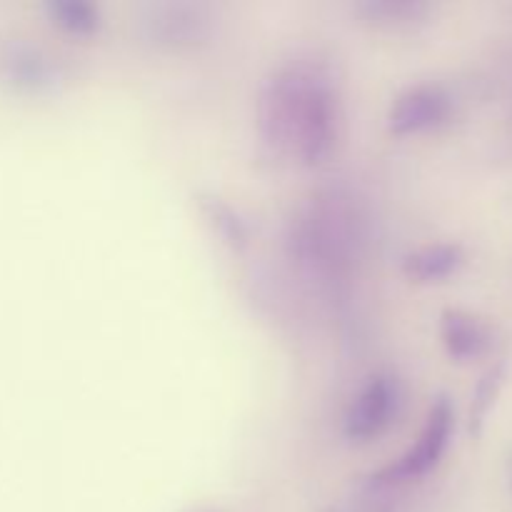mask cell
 <instances>
[{
	"label": "cell",
	"instance_id": "8",
	"mask_svg": "<svg viewBox=\"0 0 512 512\" xmlns=\"http://www.w3.org/2000/svg\"><path fill=\"white\" fill-rule=\"evenodd\" d=\"M3 65L5 78H8L15 88L23 90V93H50V90L58 88L60 80H63L58 63L40 48H33V45H13V48L5 53Z\"/></svg>",
	"mask_w": 512,
	"mask_h": 512
},
{
	"label": "cell",
	"instance_id": "5",
	"mask_svg": "<svg viewBox=\"0 0 512 512\" xmlns=\"http://www.w3.org/2000/svg\"><path fill=\"white\" fill-rule=\"evenodd\" d=\"M403 405V385L393 373H375L360 385L343 415L345 440L365 445L388 433Z\"/></svg>",
	"mask_w": 512,
	"mask_h": 512
},
{
	"label": "cell",
	"instance_id": "3",
	"mask_svg": "<svg viewBox=\"0 0 512 512\" xmlns=\"http://www.w3.org/2000/svg\"><path fill=\"white\" fill-rule=\"evenodd\" d=\"M453 430V403H450L448 395H440V398H435V403L430 405L428 418H425L415 443L410 445L400 458H395L393 463L380 468L378 473H373L370 483H373L375 488H393V485L413 483V480L430 475L438 468L440 460H443L445 450H448L450 445V438H453Z\"/></svg>",
	"mask_w": 512,
	"mask_h": 512
},
{
	"label": "cell",
	"instance_id": "9",
	"mask_svg": "<svg viewBox=\"0 0 512 512\" xmlns=\"http://www.w3.org/2000/svg\"><path fill=\"white\" fill-rule=\"evenodd\" d=\"M465 265V250L458 243H430L403 258V275L410 283L433 285L453 278Z\"/></svg>",
	"mask_w": 512,
	"mask_h": 512
},
{
	"label": "cell",
	"instance_id": "1",
	"mask_svg": "<svg viewBox=\"0 0 512 512\" xmlns=\"http://www.w3.org/2000/svg\"><path fill=\"white\" fill-rule=\"evenodd\" d=\"M255 128L263 150L278 163L325 165L343 135L338 75L318 58L280 63L260 85Z\"/></svg>",
	"mask_w": 512,
	"mask_h": 512
},
{
	"label": "cell",
	"instance_id": "11",
	"mask_svg": "<svg viewBox=\"0 0 512 512\" xmlns=\"http://www.w3.org/2000/svg\"><path fill=\"white\" fill-rule=\"evenodd\" d=\"M355 13L375 28L405 30L425 20L430 5L420 0H363V3H355Z\"/></svg>",
	"mask_w": 512,
	"mask_h": 512
},
{
	"label": "cell",
	"instance_id": "6",
	"mask_svg": "<svg viewBox=\"0 0 512 512\" xmlns=\"http://www.w3.org/2000/svg\"><path fill=\"white\" fill-rule=\"evenodd\" d=\"M453 118V95L435 83H420L403 90L388 110V133L395 138L433 133Z\"/></svg>",
	"mask_w": 512,
	"mask_h": 512
},
{
	"label": "cell",
	"instance_id": "14",
	"mask_svg": "<svg viewBox=\"0 0 512 512\" xmlns=\"http://www.w3.org/2000/svg\"><path fill=\"white\" fill-rule=\"evenodd\" d=\"M183 512H225L223 508H215V505H198V508H188Z\"/></svg>",
	"mask_w": 512,
	"mask_h": 512
},
{
	"label": "cell",
	"instance_id": "7",
	"mask_svg": "<svg viewBox=\"0 0 512 512\" xmlns=\"http://www.w3.org/2000/svg\"><path fill=\"white\" fill-rule=\"evenodd\" d=\"M440 340L445 353L458 363L478 360L493 350L495 333L488 320L460 308H445L440 313Z\"/></svg>",
	"mask_w": 512,
	"mask_h": 512
},
{
	"label": "cell",
	"instance_id": "10",
	"mask_svg": "<svg viewBox=\"0 0 512 512\" xmlns=\"http://www.w3.org/2000/svg\"><path fill=\"white\" fill-rule=\"evenodd\" d=\"M198 210L210 233L220 240V245H225L233 253H243L248 248L250 225L235 205H230L228 200L215 193H198Z\"/></svg>",
	"mask_w": 512,
	"mask_h": 512
},
{
	"label": "cell",
	"instance_id": "13",
	"mask_svg": "<svg viewBox=\"0 0 512 512\" xmlns=\"http://www.w3.org/2000/svg\"><path fill=\"white\" fill-rule=\"evenodd\" d=\"M505 383V368L503 365H495L488 373L480 378V383L475 385L473 393V405H470V433L478 435L483 430L485 420H488L490 410H493L495 400H498L500 390Z\"/></svg>",
	"mask_w": 512,
	"mask_h": 512
},
{
	"label": "cell",
	"instance_id": "4",
	"mask_svg": "<svg viewBox=\"0 0 512 512\" xmlns=\"http://www.w3.org/2000/svg\"><path fill=\"white\" fill-rule=\"evenodd\" d=\"M325 200L328 203L320 198L298 223H293V238H290L298 258L310 268H318L320 273L348 263L350 245H353L343 208H338L333 198Z\"/></svg>",
	"mask_w": 512,
	"mask_h": 512
},
{
	"label": "cell",
	"instance_id": "2",
	"mask_svg": "<svg viewBox=\"0 0 512 512\" xmlns=\"http://www.w3.org/2000/svg\"><path fill=\"white\" fill-rule=\"evenodd\" d=\"M215 25L213 5L200 0H155L138 15L140 35L163 50L200 48L213 38Z\"/></svg>",
	"mask_w": 512,
	"mask_h": 512
},
{
	"label": "cell",
	"instance_id": "12",
	"mask_svg": "<svg viewBox=\"0 0 512 512\" xmlns=\"http://www.w3.org/2000/svg\"><path fill=\"white\" fill-rule=\"evenodd\" d=\"M48 20L70 38H93L103 25L100 8L90 0H48L45 3Z\"/></svg>",
	"mask_w": 512,
	"mask_h": 512
}]
</instances>
